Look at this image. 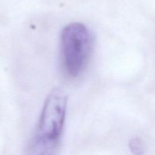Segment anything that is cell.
I'll list each match as a JSON object with an SVG mask.
<instances>
[{
    "label": "cell",
    "instance_id": "cell-3",
    "mask_svg": "<svg viewBox=\"0 0 155 155\" xmlns=\"http://www.w3.org/2000/svg\"><path fill=\"white\" fill-rule=\"evenodd\" d=\"M130 148L135 154H141V150H142V145L138 139H133L130 143Z\"/></svg>",
    "mask_w": 155,
    "mask_h": 155
},
{
    "label": "cell",
    "instance_id": "cell-2",
    "mask_svg": "<svg viewBox=\"0 0 155 155\" xmlns=\"http://www.w3.org/2000/svg\"><path fill=\"white\" fill-rule=\"evenodd\" d=\"M91 48L89 30L81 23H72L63 29L61 51L64 67L68 75L76 77L85 68Z\"/></svg>",
    "mask_w": 155,
    "mask_h": 155
},
{
    "label": "cell",
    "instance_id": "cell-1",
    "mask_svg": "<svg viewBox=\"0 0 155 155\" xmlns=\"http://www.w3.org/2000/svg\"><path fill=\"white\" fill-rule=\"evenodd\" d=\"M68 96L61 89H53L48 95L36 133L30 143V154H54L63 131Z\"/></svg>",
    "mask_w": 155,
    "mask_h": 155
}]
</instances>
